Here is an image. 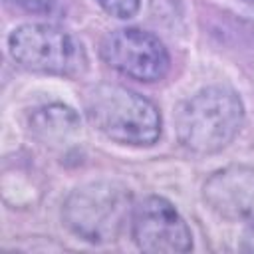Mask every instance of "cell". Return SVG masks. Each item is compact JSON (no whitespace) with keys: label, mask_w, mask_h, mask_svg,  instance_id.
Returning a JSON list of instances; mask_svg holds the SVG:
<instances>
[{"label":"cell","mask_w":254,"mask_h":254,"mask_svg":"<svg viewBox=\"0 0 254 254\" xmlns=\"http://www.w3.org/2000/svg\"><path fill=\"white\" fill-rule=\"evenodd\" d=\"M244 105L236 91L220 85L206 87L187 99L175 117L177 137L192 153L208 155L224 149L240 131Z\"/></svg>","instance_id":"6da1fadb"},{"label":"cell","mask_w":254,"mask_h":254,"mask_svg":"<svg viewBox=\"0 0 254 254\" xmlns=\"http://www.w3.org/2000/svg\"><path fill=\"white\" fill-rule=\"evenodd\" d=\"M202 194L222 218H254V169L246 165L224 167L208 177Z\"/></svg>","instance_id":"52a82bcc"},{"label":"cell","mask_w":254,"mask_h":254,"mask_svg":"<svg viewBox=\"0 0 254 254\" xmlns=\"http://www.w3.org/2000/svg\"><path fill=\"white\" fill-rule=\"evenodd\" d=\"M85 113L105 137L121 145L147 147L161 135L159 109L121 85H95L85 97Z\"/></svg>","instance_id":"7a4b0ae2"},{"label":"cell","mask_w":254,"mask_h":254,"mask_svg":"<svg viewBox=\"0 0 254 254\" xmlns=\"http://www.w3.org/2000/svg\"><path fill=\"white\" fill-rule=\"evenodd\" d=\"M107 14L117 18H131L139 10L141 0H95Z\"/></svg>","instance_id":"9c48e42d"},{"label":"cell","mask_w":254,"mask_h":254,"mask_svg":"<svg viewBox=\"0 0 254 254\" xmlns=\"http://www.w3.org/2000/svg\"><path fill=\"white\" fill-rule=\"evenodd\" d=\"M242 248L248 252H254V218L250 220V224L244 230V238H242Z\"/></svg>","instance_id":"8fae6325"},{"label":"cell","mask_w":254,"mask_h":254,"mask_svg":"<svg viewBox=\"0 0 254 254\" xmlns=\"http://www.w3.org/2000/svg\"><path fill=\"white\" fill-rule=\"evenodd\" d=\"M32 127L46 141H50L54 137H65L67 133L75 131L77 115L69 107L50 105V107L38 109L32 115Z\"/></svg>","instance_id":"ba28073f"},{"label":"cell","mask_w":254,"mask_h":254,"mask_svg":"<svg viewBox=\"0 0 254 254\" xmlns=\"http://www.w3.org/2000/svg\"><path fill=\"white\" fill-rule=\"evenodd\" d=\"M131 234L145 252L179 254L192 248V236L185 218L163 196H147L133 208Z\"/></svg>","instance_id":"8992f818"},{"label":"cell","mask_w":254,"mask_h":254,"mask_svg":"<svg viewBox=\"0 0 254 254\" xmlns=\"http://www.w3.org/2000/svg\"><path fill=\"white\" fill-rule=\"evenodd\" d=\"M8 2L18 4L28 12H52L58 0H8Z\"/></svg>","instance_id":"30bf717a"},{"label":"cell","mask_w":254,"mask_h":254,"mask_svg":"<svg viewBox=\"0 0 254 254\" xmlns=\"http://www.w3.org/2000/svg\"><path fill=\"white\" fill-rule=\"evenodd\" d=\"M131 210V194L117 183H89L75 189L64 204V220L67 228L87 242L115 240Z\"/></svg>","instance_id":"3957f363"},{"label":"cell","mask_w":254,"mask_h":254,"mask_svg":"<svg viewBox=\"0 0 254 254\" xmlns=\"http://www.w3.org/2000/svg\"><path fill=\"white\" fill-rule=\"evenodd\" d=\"M8 48L16 64L30 71L77 77L87 69V54L77 36L52 24L18 26Z\"/></svg>","instance_id":"277c9868"},{"label":"cell","mask_w":254,"mask_h":254,"mask_svg":"<svg viewBox=\"0 0 254 254\" xmlns=\"http://www.w3.org/2000/svg\"><path fill=\"white\" fill-rule=\"evenodd\" d=\"M101 58L119 73L137 81H159L169 71V54L163 42L139 28H119L101 42Z\"/></svg>","instance_id":"5b68a950"}]
</instances>
